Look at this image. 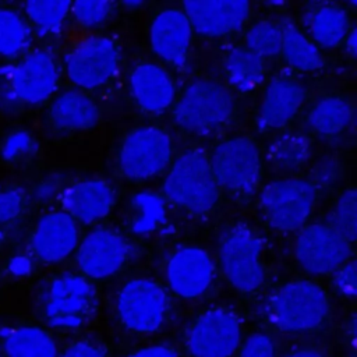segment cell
I'll return each instance as SVG.
<instances>
[{"label":"cell","mask_w":357,"mask_h":357,"mask_svg":"<svg viewBox=\"0 0 357 357\" xmlns=\"http://www.w3.org/2000/svg\"><path fill=\"white\" fill-rule=\"evenodd\" d=\"M219 190L211 159L201 149L183 152L172 165L163 183L166 198L195 215L213 209L219 199Z\"/></svg>","instance_id":"6da1fadb"},{"label":"cell","mask_w":357,"mask_h":357,"mask_svg":"<svg viewBox=\"0 0 357 357\" xmlns=\"http://www.w3.org/2000/svg\"><path fill=\"white\" fill-rule=\"evenodd\" d=\"M236 112L231 92L211 79L191 82L176 100L173 120L192 134H209L230 123Z\"/></svg>","instance_id":"7a4b0ae2"},{"label":"cell","mask_w":357,"mask_h":357,"mask_svg":"<svg viewBox=\"0 0 357 357\" xmlns=\"http://www.w3.org/2000/svg\"><path fill=\"white\" fill-rule=\"evenodd\" d=\"M329 314L326 291L311 280H294L273 293L268 303L269 321L290 333L319 328Z\"/></svg>","instance_id":"3957f363"},{"label":"cell","mask_w":357,"mask_h":357,"mask_svg":"<svg viewBox=\"0 0 357 357\" xmlns=\"http://www.w3.org/2000/svg\"><path fill=\"white\" fill-rule=\"evenodd\" d=\"M219 258L227 282L238 291L251 293L262 284V248L248 226L237 225L223 236Z\"/></svg>","instance_id":"277c9868"},{"label":"cell","mask_w":357,"mask_h":357,"mask_svg":"<svg viewBox=\"0 0 357 357\" xmlns=\"http://www.w3.org/2000/svg\"><path fill=\"white\" fill-rule=\"evenodd\" d=\"M219 188L236 195L251 194L261 177V156L257 145L244 137L220 142L209 156Z\"/></svg>","instance_id":"5b68a950"},{"label":"cell","mask_w":357,"mask_h":357,"mask_svg":"<svg viewBox=\"0 0 357 357\" xmlns=\"http://www.w3.org/2000/svg\"><path fill=\"white\" fill-rule=\"evenodd\" d=\"M315 187L301 178L278 180L268 184L261 195L265 220L276 230L300 229L310 218L315 205Z\"/></svg>","instance_id":"8992f818"},{"label":"cell","mask_w":357,"mask_h":357,"mask_svg":"<svg viewBox=\"0 0 357 357\" xmlns=\"http://www.w3.org/2000/svg\"><path fill=\"white\" fill-rule=\"evenodd\" d=\"M96 310V293L81 275L64 273L53 279L45 300L47 322L60 329L85 324Z\"/></svg>","instance_id":"52a82bcc"},{"label":"cell","mask_w":357,"mask_h":357,"mask_svg":"<svg viewBox=\"0 0 357 357\" xmlns=\"http://www.w3.org/2000/svg\"><path fill=\"white\" fill-rule=\"evenodd\" d=\"M172 158L169 134L159 127H139L127 134L119 152L121 173L131 180H146L159 174Z\"/></svg>","instance_id":"ba28073f"},{"label":"cell","mask_w":357,"mask_h":357,"mask_svg":"<svg viewBox=\"0 0 357 357\" xmlns=\"http://www.w3.org/2000/svg\"><path fill=\"white\" fill-rule=\"evenodd\" d=\"M120 61V52L114 40L92 36L73 46L64 59L67 75L73 84L85 89H95L109 82Z\"/></svg>","instance_id":"9c48e42d"},{"label":"cell","mask_w":357,"mask_h":357,"mask_svg":"<svg viewBox=\"0 0 357 357\" xmlns=\"http://www.w3.org/2000/svg\"><path fill=\"white\" fill-rule=\"evenodd\" d=\"M169 300L163 287L149 279L126 283L117 296V314L130 331L151 333L158 331L167 314Z\"/></svg>","instance_id":"30bf717a"},{"label":"cell","mask_w":357,"mask_h":357,"mask_svg":"<svg viewBox=\"0 0 357 357\" xmlns=\"http://www.w3.org/2000/svg\"><path fill=\"white\" fill-rule=\"evenodd\" d=\"M59 66L47 50H33L10 70L7 86L14 100L38 105L53 96L59 86Z\"/></svg>","instance_id":"8fae6325"},{"label":"cell","mask_w":357,"mask_h":357,"mask_svg":"<svg viewBox=\"0 0 357 357\" xmlns=\"http://www.w3.org/2000/svg\"><path fill=\"white\" fill-rule=\"evenodd\" d=\"M241 339L240 319L231 310L211 308L190 328L187 349L192 357H231Z\"/></svg>","instance_id":"7c38bea8"},{"label":"cell","mask_w":357,"mask_h":357,"mask_svg":"<svg viewBox=\"0 0 357 357\" xmlns=\"http://www.w3.org/2000/svg\"><path fill=\"white\" fill-rule=\"evenodd\" d=\"M350 244L329 225H311L300 233L296 255L307 272L325 275L346 264L351 252Z\"/></svg>","instance_id":"4fadbf2b"},{"label":"cell","mask_w":357,"mask_h":357,"mask_svg":"<svg viewBox=\"0 0 357 357\" xmlns=\"http://www.w3.org/2000/svg\"><path fill=\"white\" fill-rule=\"evenodd\" d=\"M130 254L123 236L110 229H95L79 244L77 262L81 272L92 279H105L119 272Z\"/></svg>","instance_id":"5bb4252c"},{"label":"cell","mask_w":357,"mask_h":357,"mask_svg":"<svg viewBox=\"0 0 357 357\" xmlns=\"http://www.w3.org/2000/svg\"><path fill=\"white\" fill-rule=\"evenodd\" d=\"M78 244L77 222L64 211L40 216L31 234L32 255L43 264L64 261Z\"/></svg>","instance_id":"9a60e30c"},{"label":"cell","mask_w":357,"mask_h":357,"mask_svg":"<svg viewBox=\"0 0 357 357\" xmlns=\"http://www.w3.org/2000/svg\"><path fill=\"white\" fill-rule=\"evenodd\" d=\"M192 31L204 36H223L238 31L250 17V3L241 0H188L181 8Z\"/></svg>","instance_id":"2e32d148"},{"label":"cell","mask_w":357,"mask_h":357,"mask_svg":"<svg viewBox=\"0 0 357 357\" xmlns=\"http://www.w3.org/2000/svg\"><path fill=\"white\" fill-rule=\"evenodd\" d=\"M192 26L181 8L169 7L159 11L151 25L152 50L174 68L187 63Z\"/></svg>","instance_id":"e0dca14e"},{"label":"cell","mask_w":357,"mask_h":357,"mask_svg":"<svg viewBox=\"0 0 357 357\" xmlns=\"http://www.w3.org/2000/svg\"><path fill=\"white\" fill-rule=\"evenodd\" d=\"M215 273L209 254L197 247L177 250L169 259L166 275L170 289L183 298H195L204 294Z\"/></svg>","instance_id":"ac0fdd59"},{"label":"cell","mask_w":357,"mask_h":357,"mask_svg":"<svg viewBox=\"0 0 357 357\" xmlns=\"http://www.w3.org/2000/svg\"><path fill=\"white\" fill-rule=\"evenodd\" d=\"M116 195L103 180L91 178L78 181L64 190L61 204L64 212L75 222L92 223L105 218L113 208Z\"/></svg>","instance_id":"d6986e66"},{"label":"cell","mask_w":357,"mask_h":357,"mask_svg":"<svg viewBox=\"0 0 357 357\" xmlns=\"http://www.w3.org/2000/svg\"><path fill=\"white\" fill-rule=\"evenodd\" d=\"M130 89L138 107L148 113H162L176 96L170 74L155 63L138 64L130 74Z\"/></svg>","instance_id":"ffe728a7"},{"label":"cell","mask_w":357,"mask_h":357,"mask_svg":"<svg viewBox=\"0 0 357 357\" xmlns=\"http://www.w3.org/2000/svg\"><path fill=\"white\" fill-rule=\"evenodd\" d=\"M303 100L304 89L298 82L287 78L272 81L262 99L259 126L266 130L284 127L294 119Z\"/></svg>","instance_id":"44dd1931"},{"label":"cell","mask_w":357,"mask_h":357,"mask_svg":"<svg viewBox=\"0 0 357 357\" xmlns=\"http://www.w3.org/2000/svg\"><path fill=\"white\" fill-rule=\"evenodd\" d=\"M99 119L95 102L81 91H64L50 103L49 120L59 131L92 128Z\"/></svg>","instance_id":"7402d4cb"},{"label":"cell","mask_w":357,"mask_h":357,"mask_svg":"<svg viewBox=\"0 0 357 357\" xmlns=\"http://www.w3.org/2000/svg\"><path fill=\"white\" fill-rule=\"evenodd\" d=\"M4 357H56L57 349L49 332L39 326H17L1 336Z\"/></svg>","instance_id":"603a6c76"},{"label":"cell","mask_w":357,"mask_h":357,"mask_svg":"<svg viewBox=\"0 0 357 357\" xmlns=\"http://www.w3.org/2000/svg\"><path fill=\"white\" fill-rule=\"evenodd\" d=\"M354 107L342 96H325L310 110L307 123L310 128L322 137H336L346 131L353 121Z\"/></svg>","instance_id":"cb8c5ba5"},{"label":"cell","mask_w":357,"mask_h":357,"mask_svg":"<svg viewBox=\"0 0 357 357\" xmlns=\"http://www.w3.org/2000/svg\"><path fill=\"white\" fill-rule=\"evenodd\" d=\"M225 74L237 91H252L264 79L265 59L248 47L233 49L225 57Z\"/></svg>","instance_id":"d4e9b609"},{"label":"cell","mask_w":357,"mask_h":357,"mask_svg":"<svg viewBox=\"0 0 357 357\" xmlns=\"http://www.w3.org/2000/svg\"><path fill=\"white\" fill-rule=\"evenodd\" d=\"M349 15L336 4H324L310 17V32L315 45L329 49L344 40L349 33Z\"/></svg>","instance_id":"484cf974"},{"label":"cell","mask_w":357,"mask_h":357,"mask_svg":"<svg viewBox=\"0 0 357 357\" xmlns=\"http://www.w3.org/2000/svg\"><path fill=\"white\" fill-rule=\"evenodd\" d=\"M279 53L290 67L300 71H312L319 68L322 64L317 45L293 25L282 29V45Z\"/></svg>","instance_id":"4316f807"},{"label":"cell","mask_w":357,"mask_h":357,"mask_svg":"<svg viewBox=\"0 0 357 357\" xmlns=\"http://www.w3.org/2000/svg\"><path fill=\"white\" fill-rule=\"evenodd\" d=\"M31 25L13 8L0 7V57L13 59L22 54L31 43Z\"/></svg>","instance_id":"83f0119b"},{"label":"cell","mask_w":357,"mask_h":357,"mask_svg":"<svg viewBox=\"0 0 357 357\" xmlns=\"http://www.w3.org/2000/svg\"><path fill=\"white\" fill-rule=\"evenodd\" d=\"M70 10L71 3L64 0H31L24 3L28 24L43 36L59 33Z\"/></svg>","instance_id":"f1b7e54d"},{"label":"cell","mask_w":357,"mask_h":357,"mask_svg":"<svg viewBox=\"0 0 357 357\" xmlns=\"http://www.w3.org/2000/svg\"><path fill=\"white\" fill-rule=\"evenodd\" d=\"M131 205L137 212L131 229L137 234L151 233L166 220L165 199L155 192L142 191L135 194L131 199Z\"/></svg>","instance_id":"f546056e"},{"label":"cell","mask_w":357,"mask_h":357,"mask_svg":"<svg viewBox=\"0 0 357 357\" xmlns=\"http://www.w3.org/2000/svg\"><path fill=\"white\" fill-rule=\"evenodd\" d=\"M310 153V144L304 135L284 134L272 142L269 159L280 169H296L301 166Z\"/></svg>","instance_id":"4dcf8cb0"},{"label":"cell","mask_w":357,"mask_h":357,"mask_svg":"<svg viewBox=\"0 0 357 357\" xmlns=\"http://www.w3.org/2000/svg\"><path fill=\"white\" fill-rule=\"evenodd\" d=\"M247 47L259 56L272 57L279 54L282 45V28L272 21L254 24L245 35Z\"/></svg>","instance_id":"1f68e13d"},{"label":"cell","mask_w":357,"mask_h":357,"mask_svg":"<svg viewBox=\"0 0 357 357\" xmlns=\"http://www.w3.org/2000/svg\"><path fill=\"white\" fill-rule=\"evenodd\" d=\"M357 197L356 191L350 188L337 201L332 216L331 227L335 229L340 236H343L349 243L356 238V225H357Z\"/></svg>","instance_id":"d6a6232c"},{"label":"cell","mask_w":357,"mask_h":357,"mask_svg":"<svg viewBox=\"0 0 357 357\" xmlns=\"http://www.w3.org/2000/svg\"><path fill=\"white\" fill-rule=\"evenodd\" d=\"M113 3L103 0H85L71 3L74 20L84 28H95L103 24L113 11Z\"/></svg>","instance_id":"836d02e7"},{"label":"cell","mask_w":357,"mask_h":357,"mask_svg":"<svg viewBox=\"0 0 357 357\" xmlns=\"http://www.w3.org/2000/svg\"><path fill=\"white\" fill-rule=\"evenodd\" d=\"M35 149L36 141L32 134L25 130H15L4 138L0 146V156L7 163H15L31 156Z\"/></svg>","instance_id":"e575fe53"},{"label":"cell","mask_w":357,"mask_h":357,"mask_svg":"<svg viewBox=\"0 0 357 357\" xmlns=\"http://www.w3.org/2000/svg\"><path fill=\"white\" fill-rule=\"evenodd\" d=\"M26 205L25 192L18 187H0V226L15 222Z\"/></svg>","instance_id":"d590c367"},{"label":"cell","mask_w":357,"mask_h":357,"mask_svg":"<svg viewBox=\"0 0 357 357\" xmlns=\"http://www.w3.org/2000/svg\"><path fill=\"white\" fill-rule=\"evenodd\" d=\"M238 357H275V344L265 333H254L247 337Z\"/></svg>","instance_id":"8d00e7d4"},{"label":"cell","mask_w":357,"mask_h":357,"mask_svg":"<svg viewBox=\"0 0 357 357\" xmlns=\"http://www.w3.org/2000/svg\"><path fill=\"white\" fill-rule=\"evenodd\" d=\"M336 287L346 296H354L357 289V276H356V265L353 262L344 264L336 271L335 276Z\"/></svg>","instance_id":"74e56055"},{"label":"cell","mask_w":357,"mask_h":357,"mask_svg":"<svg viewBox=\"0 0 357 357\" xmlns=\"http://www.w3.org/2000/svg\"><path fill=\"white\" fill-rule=\"evenodd\" d=\"M61 357H106L105 350L91 342H77L68 346Z\"/></svg>","instance_id":"f35d334b"},{"label":"cell","mask_w":357,"mask_h":357,"mask_svg":"<svg viewBox=\"0 0 357 357\" xmlns=\"http://www.w3.org/2000/svg\"><path fill=\"white\" fill-rule=\"evenodd\" d=\"M130 357H177V353L169 346H151L139 349Z\"/></svg>","instance_id":"ab89813d"},{"label":"cell","mask_w":357,"mask_h":357,"mask_svg":"<svg viewBox=\"0 0 357 357\" xmlns=\"http://www.w3.org/2000/svg\"><path fill=\"white\" fill-rule=\"evenodd\" d=\"M8 269L11 271V273H14L15 276H24L26 273L31 272L32 269V261L31 258H28L26 255H17L14 258L10 259L8 262Z\"/></svg>","instance_id":"60d3db41"},{"label":"cell","mask_w":357,"mask_h":357,"mask_svg":"<svg viewBox=\"0 0 357 357\" xmlns=\"http://www.w3.org/2000/svg\"><path fill=\"white\" fill-rule=\"evenodd\" d=\"M56 190H57V184H54L53 181H45L36 188V195L40 199H47L54 195Z\"/></svg>","instance_id":"b9f144b4"},{"label":"cell","mask_w":357,"mask_h":357,"mask_svg":"<svg viewBox=\"0 0 357 357\" xmlns=\"http://www.w3.org/2000/svg\"><path fill=\"white\" fill-rule=\"evenodd\" d=\"M287 357H322V354L312 349H297L287 354Z\"/></svg>","instance_id":"7bdbcfd3"},{"label":"cell","mask_w":357,"mask_h":357,"mask_svg":"<svg viewBox=\"0 0 357 357\" xmlns=\"http://www.w3.org/2000/svg\"><path fill=\"white\" fill-rule=\"evenodd\" d=\"M344 42H346V47L349 49V52L351 54L356 53V32L351 31L347 33V36L344 38Z\"/></svg>","instance_id":"ee69618b"},{"label":"cell","mask_w":357,"mask_h":357,"mask_svg":"<svg viewBox=\"0 0 357 357\" xmlns=\"http://www.w3.org/2000/svg\"><path fill=\"white\" fill-rule=\"evenodd\" d=\"M0 357H4V354H3V350H1V346H0Z\"/></svg>","instance_id":"f6af8a7d"},{"label":"cell","mask_w":357,"mask_h":357,"mask_svg":"<svg viewBox=\"0 0 357 357\" xmlns=\"http://www.w3.org/2000/svg\"><path fill=\"white\" fill-rule=\"evenodd\" d=\"M0 240H1V230H0Z\"/></svg>","instance_id":"bcb514c9"}]
</instances>
